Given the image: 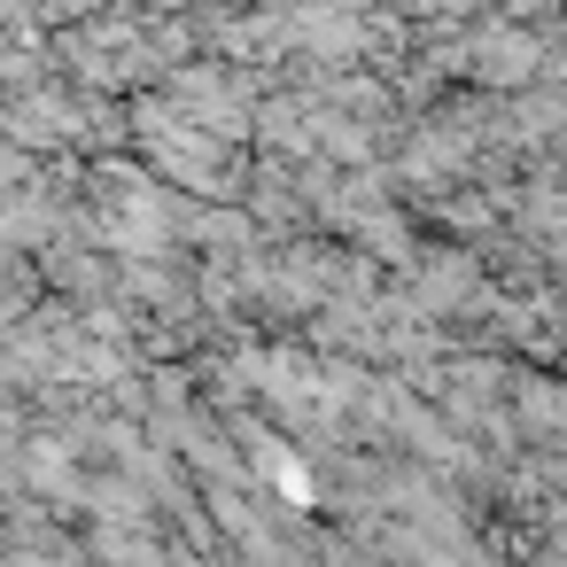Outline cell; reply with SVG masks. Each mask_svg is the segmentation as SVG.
Wrapping results in <instances>:
<instances>
[{"mask_svg": "<svg viewBox=\"0 0 567 567\" xmlns=\"http://www.w3.org/2000/svg\"><path fill=\"white\" fill-rule=\"evenodd\" d=\"M32 265H40V288H48V296H63L71 311H86V303L117 296V257H110L102 241H86L79 226L48 234V241L32 249Z\"/></svg>", "mask_w": 567, "mask_h": 567, "instance_id": "8992f818", "label": "cell"}, {"mask_svg": "<svg viewBox=\"0 0 567 567\" xmlns=\"http://www.w3.org/2000/svg\"><path fill=\"white\" fill-rule=\"evenodd\" d=\"M40 9V24L55 32V24H79V17H94V9H110V0H32Z\"/></svg>", "mask_w": 567, "mask_h": 567, "instance_id": "8fae6325", "label": "cell"}, {"mask_svg": "<svg viewBox=\"0 0 567 567\" xmlns=\"http://www.w3.org/2000/svg\"><path fill=\"white\" fill-rule=\"evenodd\" d=\"M24 179H40V156H32V148H17L9 133H0V187H24Z\"/></svg>", "mask_w": 567, "mask_h": 567, "instance_id": "30bf717a", "label": "cell"}, {"mask_svg": "<svg viewBox=\"0 0 567 567\" xmlns=\"http://www.w3.org/2000/svg\"><path fill=\"white\" fill-rule=\"evenodd\" d=\"M505 17H551V9H567V0H497Z\"/></svg>", "mask_w": 567, "mask_h": 567, "instance_id": "5bb4252c", "label": "cell"}, {"mask_svg": "<svg viewBox=\"0 0 567 567\" xmlns=\"http://www.w3.org/2000/svg\"><path fill=\"white\" fill-rule=\"evenodd\" d=\"M505 420L520 443H567V389L551 365L536 358H513L505 365Z\"/></svg>", "mask_w": 567, "mask_h": 567, "instance_id": "52a82bcc", "label": "cell"}, {"mask_svg": "<svg viewBox=\"0 0 567 567\" xmlns=\"http://www.w3.org/2000/svg\"><path fill=\"white\" fill-rule=\"evenodd\" d=\"M0 133L17 148H32V156H55V148L79 156V86L63 71H40L24 86H9L0 94Z\"/></svg>", "mask_w": 567, "mask_h": 567, "instance_id": "5b68a950", "label": "cell"}, {"mask_svg": "<svg viewBox=\"0 0 567 567\" xmlns=\"http://www.w3.org/2000/svg\"><path fill=\"white\" fill-rule=\"evenodd\" d=\"M40 296H48V288H40L32 249H9V241H0V327H9V319H24Z\"/></svg>", "mask_w": 567, "mask_h": 567, "instance_id": "9c48e42d", "label": "cell"}, {"mask_svg": "<svg viewBox=\"0 0 567 567\" xmlns=\"http://www.w3.org/2000/svg\"><path fill=\"white\" fill-rule=\"evenodd\" d=\"M505 117H513V141L520 156H559V133H567V94L559 86H513L505 94Z\"/></svg>", "mask_w": 567, "mask_h": 567, "instance_id": "ba28073f", "label": "cell"}, {"mask_svg": "<svg viewBox=\"0 0 567 567\" xmlns=\"http://www.w3.org/2000/svg\"><path fill=\"white\" fill-rule=\"evenodd\" d=\"M48 55H55L63 79L102 86V94H141V86L164 79V55L148 48V24H141L133 0H110V9H94L79 24H55L48 32Z\"/></svg>", "mask_w": 567, "mask_h": 567, "instance_id": "7a4b0ae2", "label": "cell"}, {"mask_svg": "<svg viewBox=\"0 0 567 567\" xmlns=\"http://www.w3.org/2000/svg\"><path fill=\"white\" fill-rule=\"evenodd\" d=\"M125 125H133V156H141L164 187H187V195H210V203H234V195H241L249 148H241V141H218V133H203V125H195V117H179L156 86L125 94Z\"/></svg>", "mask_w": 567, "mask_h": 567, "instance_id": "6da1fadb", "label": "cell"}, {"mask_svg": "<svg viewBox=\"0 0 567 567\" xmlns=\"http://www.w3.org/2000/svg\"><path fill=\"white\" fill-rule=\"evenodd\" d=\"M389 288H396L412 311H427L435 327H443V319H482V311H489V272H482L474 241H443V234H420V249L389 272Z\"/></svg>", "mask_w": 567, "mask_h": 567, "instance_id": "277c9868", "label": "cell"}, {"mask_svg": "<svg viewBox=\"0 0 567 567\" xmlns=\"http://www.w3.org/2000/svg\"><path fill=\"white\" fill-rule=\"evenodd\" d=\"M265 86H272V71H257V63H226V55H203V48L156 79V94H164L179 117H195L203 133L241 141V148H249V110H257Z\"/></svg>", "mask_w": 567, "mask_h": 567, "instance_id": "3957f363", "label": "cell"}, {"mask_svg": "<svg viewBox=\"0 0 567 567\" xmlns=\"http://www.w3.org/2000/svg\"><path fill=\"white\" fill-rule=\"evenodd\" d=\"M0 32L32 40V32H48V24H40V9H32V0H0Z\"/></svg>", "mask_w": 567, "mask_h": 567, "instance_id": "7c38bea8", "label": "cell"}, {"mask_svg": "<svg viewBox=\"0 0 567 567\" xmlns=\"http://www.w3.org/2000/svg\"><path fill=\"white\" fill-rule=\"evenodd\" d=\"M482 9H497V0H427V17H443V24H466Z\"/></svg>", "mask_w": 567, "mask_h": 567, "instance_id": "4fadbf2b", "label": "cell"}]
</instances>
